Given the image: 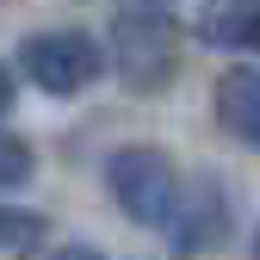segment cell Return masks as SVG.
<instances>
[{
    "label": "cell",
    "mask_w": 260,
    "mask_h": 260,
    "mask_svg": "<svg viewBox=\"0 0 260 260\" xmlns=\"http://www.w3.org/2000/svg\"><path fill=\"white\" fill-rule=\"evenodd\" d=\"M112 75L124 93H161L180 75V25L155 7H124L112 19Z\"/></svg>",
    "instance_id": "obj_1"
},
{
    "label": "cell",
    "mask_w": 260,
    "mask_h": 260,
    "mask_svg": "<svg viewBox=\"0 0 260 260\" xmlns=\"http://www.w3.org/2000/svg\"><path fill=\"white\" fill-rule=\"evenodd\" d=\"M106 186H112V199L130 223H143V230H161L180 199V174H174V161L168 149H155V143H124L112 149L106 161Z\"/></svg>",
    "instance_id": "obj_2"
},
{
    "label": "cell",
    "mask_w": 260,
    "mask_h": 260,
    "mask_svg": "<svg viewBox=\"0 0 260 260\" xmlns=\"http://www.w3.org/2000/svg\"><path fill=\"white\" fill-rule=\"evenodd\" d=\"M19 75L50 100H75L106 75V56L87 31H38L19 44Z\"/></svg>",
    "instance_id": "obj_3"
},
{
    "label": "cell",
    "mask_w": 260,
    "mask_h": 260,
    "mask_svg": "<svg viewBox=\"0 0 260 260\" xmlns=\"http://www.w3.org/2000/svg\"><path fill=\"white\" fill-rule=\"evenodd\" d=\"M168 242H174V254H205V248H223V236H230V192H223L211 174L205 180H192V186H180V199H174V211H168Z\"/></svg>",
    "instance_id": "obj_4"
},
{
    "label": "cell",
    "mask_w": 260,
    "mask_h": 260,
    "mask_svg": "<svg viewBox=\"0 0 260 260\" xmlns=\"http://www.w3.org/2000/svg\"><path fill=\"white\" fill-rule=\"evenodd\" d=\"M217 118L236 143L260 149V69H230L217 81Z\"/></svg>",
    "instance_id": "obj_5"
},
{
    "label": "cell",
    "mask_w": 260,
    "mask_h": 260,
    "mask_svg": "<svg viewBox=\"0 0 260 260\" xmlns=\"http://www.w3.org/2000/svg\"><path fill=\"white\" fill-rule=\"evenodd\" d=\"M199 38L211 50H242V44H254L260 38V0H205Z\"/></svg>",
    "instance_id": "obj_6"
},
{
    "label": "cell",
    "mask_w": 260,
    "mask_h": 260,
    "mask_svg": "<svg viewBox=\"0 0 260 260\" xmlns=\"http://www.w3.org/2000/svg\"><path fill=\"white\" fill-rule=\"evenodd\" d=\"M38 242H44V217L38 211L0 205V254H31Z\"/></svg>",
    "instance_id": "obj_7"
},
{
    "label": "cell",
    "mask_w": 260,
    "mask_h": 260,
    "mask_svg": "<svg viewBox=\"0 0 260 260\" xmlns=\"http://www.w3.org/2000/svg\"><path fill=\"white\" fill-rule=\"evenodd\" d=\"M31 174H38V155H31V143L19 137V130L0 124V186H25Z\"/></svg>",
    "instance_id": "obj_8"
},
{
    "label": "cell",
    "mask_w": 260,
    "mask_h": 260,
    "mask_svg": "<svg viewBox=\"0 0 260 260\" xmlns=\"http://www.w3.org/2000/svg\"><path fill=\"white\" fill-rule=\"evenodd\" d=\"M56 260H106V254L87 248V242H69V248H56Z\"/></svg>",
    "instance_id": "obj_9"
},
{
    "label": "cell",
    "mask_w": 260,
    "mask_h": 260,
    "mask_svg": "<svg viewBox=\"0 0 260 260\" xmlns=\"http://www.w3.org/2000/svg\"><path fill=\"white\" fill-rule=\"evenodd\" d=\"M7 106H13V69L0 62V112H7Z\"/></svg>",
    "instance_id": "obj_10"
},
{
    "label": "cell",
    "mask_w": 260,
    "mask_h": 260,
    "mask_svg": "<svg viewBox=\"0 0 260 260\" xmlns=\"http://www.w3.org/2000/svg\"><path fill=\"white\" fill-rule=\"evenodd\" d=\"M254 260H260V236H254Z\"/></svg>",
    "instance_id": "obj_11"
},
{
    "label": "cell",
    "mask_w": 260,
    "mask_h": 260,
    "mask_svg": "<svg viewBox=\"0 0 260 260\" xmlns=\"http://www.w3.org/2000/svg\"><path fill=\"white\" fill-rule=\"evenodd\" d=\"M254 44H260V38H254Z\"/></svg>",
    "instance_id": "obj_12"
}]
</instances>
